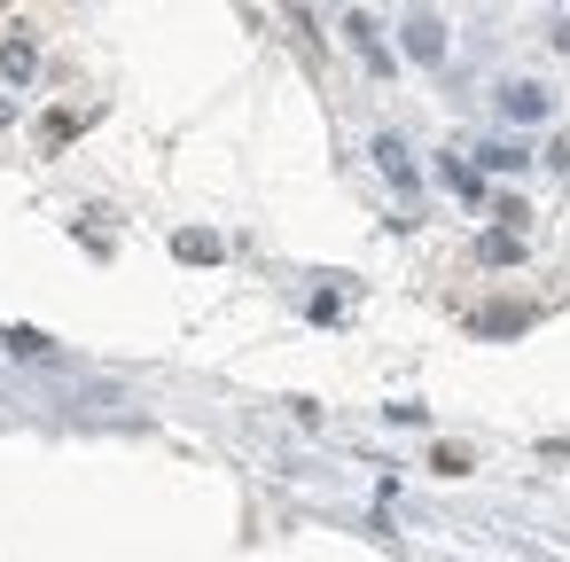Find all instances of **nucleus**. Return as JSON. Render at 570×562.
<instances>
[{
    "instance_id": "1",
    "label": "nucleus",
    "mask_w": 570,
    "mask_h": 562,
    "mask_svg": "<svg viewBox=\"0 0 570 562\" xmlns=\"http://www.w3.org/2000/svg\"><path fill=\"white\" fill-rule=\"evenodd\" d=\"M406 56H414V63H438V56H445V24H438V17H406Z\"/></svg>"
},
{
    "instance_id": "2",
    "label": "nucleus",
    "mask_w": 570,
    "mask_h": 562,
    "mask_svg": "<svg viewBox=\"0 0 570 562\" xmlns=\"http://www.w3.org/2000/svg\"><path fill=\"white\" fill-rule=\"evenodd\" d=\"M375 165H383V180H391V188H414V157H406V141H399V134H375Z\"/></svg>"
},
{
    "instance_id": "3",
    "label": "nucleus",
    "mask_w": 570,
    "mask_h": 562,
    "mask_svg": "<svg viewBox=\"0 0 570 562\" xmlns=\"http://www.w3.org/2000/svg\"><path fill=\"white\" fill-rule=\"evenodd\" d=\"M500 110L531 126V118H547V87H531V79H515V87H500Z\"/></svg>"
},
{
    "instance_id": "4",
    "label": "nucleus",
    "mask_w": 570,
    "mask_h": 562,
    "mask_svg": "<svg viewBox=\"0 0 570 562\" xmlns=\"http://www.w3.org/2000/svg\"><path fill=\"white\" fill-rule=\"evenodd\" d=\"M476 258H484V266H523V235L484 227V235H476Z\"/></svg>"
},
{
    "instance_id": "5",
    "label": "nucleus",
    "mask_w": 570,
    "mask_h": 562,
    "mask_svg": "<svg viewBox=\"0 0 570 562\" xmlns=\"http://www.w3.org/2000/svg\"><path fill=\"white\" fill-rule=\"evenodd\" d=\"M173 258H188V266H212V258H219V235L188 227V235H173Z\"/></svg>"
},
{
    "instance_id": "6",
    "label": "nucleus",
    "mask_w": 570,
    "mask_h": 562,
    "mask_svg": "<svg viewBox=\"0 0 570 562\" xmlns=\"http://www.w3.org/2000/svg\"><path fill=\"white\" fill-rule=\"evenodd\" d=\"M0 71H9V79L24 87V79L40 71V48H32V40H9V48H0Z\"/></svg>"
},
{
    "instance_id": "7",
    "label": "nucleus",
    "mask_w": 570,
    "mask_h": 562,
    "mask_svg": "<svg viewBox=\"0 0 570 562\" xmlns=\"http://www.w3.org/2000/svg\"><path fill=\"white\" fill-rule=\"evenodd\" d=\"M523 321H531V305H500V313H484L476 328H484V336H515Z\"/></svg>"
},
{
    "instance_id": "8",
    "label": "nucleus",
    "mask_w": 570,
    "mask_h": 562,
    "mask_svg": "<svg viewBox=\"0 0 570 562\" xmlns=\"http://www.w3.org/2000/svg\"><path fill=\"white\" fill-rule=\"evenodd\" d=\"M484 165H492V172H523V165H531V149H515V141H500V149H484Z\"/></svg>"
},
{
    "instance_id": "9",
    "label": "nucleus",
    "mask_w": 570,
    "mask_h": 562,
    "mask_svg": "<svg viewBox=\"0 0 570 562\" xmlns=\"http://www.w3.org/2000/svg\"><path fill=\"white\" fill-rule=\"evenodd\" d=\"M430 469H438V476H469V445H438Z\"/></svg>"
},
{
    "instance_id": "10",
    "label": "nucleus",
    "mask_w": 570,
    "mask_h": 562,
    "mask_svg": "<svg viewBox=\"0 0 570 562\" xmlns=\"http://www.w3.org/2000/svg\"><path fill=\"white\" fill-rule=\"evenodd\" d=\"M492 219H500V227H508V235H523V219H531V211H523V204H515V196H500V211H492Z\"/></svg>"
},
{
    "instance_id": "11",
    "label": "nucleus",
    "mask_w": 570,
    "mask_h": 562,
    "mask_svg": "<svg viewBox=\"0 0 570 562\" xmlns=\"http://www.w3.org/2000/svg\"><path fill=\"white\" fill-rule=\"evenodd\" d=\"M9 344H17L24 359H48V336H32V328H9Z\"/></svg>"
},
{
    "instance_id": "12",
    "label": "nucleus",
    "mask_w": 570,
    "mask_h": 562,
    "mask_svg": "<svg viewBox=\"0 0 570 562\" xmlns=\"http://www.w3.org/2000/svg\"><path fill=\"white\" fill-rule=\"evenodd\" d=\"M554 40H562V48H570V17H562V32H554Z\"/></svg>"
},
{
    "instance_id": "13",
    "label": "nucleus",
    "mask_w": 570,
    "mask_h": 562,
    "mask_svg": "<svg viewBox=\"0 0 570 562\" xmlns=\"http://www.w3.org/2000/svg\"><path fill=\"white\" fill-rule=\"evenodd\" d=\"M0 126H9V102H0Z\"/></svg>"
}]
</instances>
